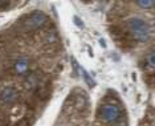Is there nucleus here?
<instances>
[{"label": "nucleus", "mask_w": 155, "mask_h": 126, "mask_svg": "<svg viewBox=\"0 0 155 126\" xmlns=\"http://www.w3.org/2000/svg\"><path fill=\"white\" fill-rule=\"evenodd\" d=\"M125 27L130 33V36L138 43H147L151 38V35H153L150 24L146 20H143L142 17H129L125 22Z\"/></svg>", "instance_id": "f257e3e1"}, {"label": "nucleus", "mask_w": 155, "mask_h": 126, "mask_svg": "<svg viewBox=\"0 0 155 126\" xmlns=\"http://www.w3.org/2000/svg\"><path fill=\"white\" fill-rule=\"evenodd\" d=\"M98 118L105 124H114L121 118V108L113 102L102 105L98 110Z\"/></svg>", "instance_id": "f03ea898"}, {"label": "nucleus", "mask_w": 155, "mask_h": 126, "mask_svg": "<svg viewBox=\"0 0 155 126\" xmlns=\"http://www.w3.org/2000/svg\"><path fill=\"white\" fill-rule=\"evenodd\" d=\"M17 90L15 88H12V86H8V88L3 89L2 92H0V101H2L3 104L5 105H9V104H13L17 98Z\"/></svg>", "instance_id": "7ed1b4c3"}, {"label": "nucleus", "mask_w": 155, "mask_h": 126, "mask_svg": "<svg viewBox=\"0 0 155 126\" xmlns=\"http://www.w3.org/2000/svg\"><path fill=\"white\" fill-rule=\"evenodd\" d=\"M13 71L17 76H25L28 75V71H29V60L27 57H20L17 58L13 64Z\"/></svg>", "instance_id": "20e7f679"}, {"label": "nucleus", "mask_w": 155, "mask_h": 126, "mask_svg": "<svg viewBox=\"0 0 155 126\" xmlns=\"http://www.w3.org/2000/svg\"><path fill=\"white\" fill-rule=\"evenodd\" d=\"M45 22H47V16H45L43 12H35V13H32L31 17H29V20H28L29 25L33 27V28L41 27Z\"/></svg>", "instance_id": "39448f33"}, {"label": "nucleus", "mask_w": 155, "mask_h": 126, "mask_svg": "<svg viewBox=\"0 0 155 126\" xmlns=\"http://www.w3.org/2000/svg\"><path fill=\"white\" fill-rule=\"evenodd\" d=\"M38 84V78H37V75L36 73H33V75H29L28 76V78L25 80V88L27 89H33L36 88Z\"/></svg>", "instance_id": "423d86ee"}, {"label": "nucleus", "mask_w": 155, "mask_h": 126, "mask_svg": "<svg viewBox=\"0 0 155 126\" xmlns=\"http://www.w3.org/2000/svg\"><path fill=\"white\" fill-rule=\"evenodd\" d=\"M154 66H155V57H154V52L151 51L146 57V69L149 72H153L154 71Z\"/></svg>", "instance_id": "0eeeda50"}, {"label": "nucleus", "mask_w": 155, "mask_h": 126, "mask_svg": "<svg viewBox=\"0 0 155 126\" xmlns=\"http://www.w3.org/2000/svg\"><path fill=\"white\" fill-rule=\"evenodd\" d=\"M135 4L138 7H140L142 9H150V8H153L154 2L153 0H144V2H137Z\"/></svg>", "instance_id": "6e6552de"}, {"label": "nucleus", "mask_w": 155, "mask_h": 126, "mask_svg": "<svg viewBox=\"0 0 155 126\" xmlns=\"http://www.w3.org/2000/svg\"><path fill=\"white\" fill-rule=\"evenodd\" d=\"M110 126H126V122H123V121H117V122H114V124H111Z\"/></svg>", "instance_id": "1a4fd4ad"}]
</instances>
